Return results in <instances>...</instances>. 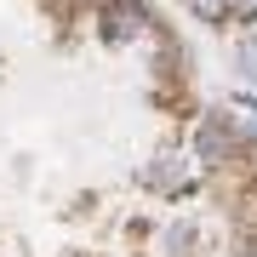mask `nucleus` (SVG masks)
<instances>
[{"label": "nucleus", "instance_id": "obj_2", "mask_svg": "<svg viewBox=\"0 0 257 257\" xmlns=\"http://www.w3.org/2000/svg\"><path fill=\"white\" fill-rule=\"evenodd\" d=\"M240 6H246V12H251V18H257V0H240Z\"/></svg>", "mask_w": 257, "mask_h": 257}, {"label": "nucleus", "instance_id": "obj_1", "mask_svg": "<svg viewBox=\"0 0 257 257\" xmlns=\"http://www.w3.org/2000/svg\"><path fill=\"white\" fill-rule=\"evenodd\" d=\"M189 6H194V12H200V18H206V23H217V18H223V12H229V0H189Z\"/></svg>", "mask_w": 257, "mask_h": 257}]
</instances>
